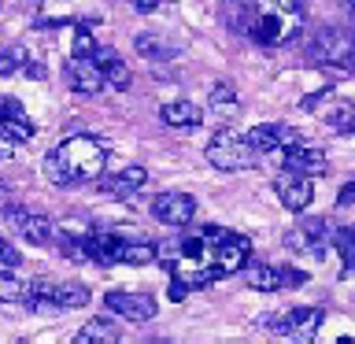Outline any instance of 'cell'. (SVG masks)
Returning a JSON list of instances; mask_svg holds the SVG:
<instances>
[{"label": "cell", "mask_w": 355, "mask_h": 344, "mask_svg": "<svg viewBox=\"0 0 355 344\" xmlns=\"http://www.w3.org/2000/svg\"><path fill=\"white\" fill-rule=\"evenodd\" d=\"M333 244H337V252H340V259H344V277H352L355 274V230H337V237H333Z\"/></svg>", "instance_id": "cell-26"}, {"label": "cell", "mask_w": 355, "mask_h": 344, "mask_svg": "<svg viewBox=\"0 0 355 344\" xmlns=\"http://www.w3.org/2000/svg\"><path fill=\"white\" fill-rule=\"evenodd\" d=\"M55 285H60V282H33L26 289V300H22V304H30V311H37V315H44V311H60Z\"/></svg>", "instance_id": "cell-21"}, {"label": "cell", "mask_w": 355, "mask_h": 344, "mask_svg": "<svg viewBox=\"0 0 355 344\" xmlns=\"http://www.w3.org/2000/svg\"><path fill=\"white\" fill-rule=\"evenodd\" d=\"M0 263H8V266H11V263H22V259H19V252L11 248L4 237H0Z\"/></svg>", "instance_id": "cell-30"}, {"label": "cell", "mask_w": 355, "mask_h": 344, "mask_svg": "<svg viewBox=\"0 0 355 344\" xmlns=\"http://www.w3.org/2000/svg\"><path fill=\"white\" fill-rule=\"evenodd\" d=\"M244 282H248L255 293H277L285 285H304L307 274L304 270H293V266H270V263H255L244 270Z\"/></svg>", "instance_id": "cell-7"}, {"label": "cell", "mask_w": 355, "mask_h": 344, "mask_svg": "<svg viewBox=\"0 0 355 344\" xmlns=\"http://www.w3.org/2000/svg\"><path fill=\"white\" fill-rule=\"evenodd\" d=\"M155 296L152 293H126V289H111L104 293V311L126 318V322H152L155 318Z\"/></svg>", "instance_id": "cell-6"}, {"label": "cell", "mask_w": 355, "mask_h": 344, "mask_svg": "<svg viewBox=\"0 0 355 344\" xmlns=\"http://www.w3.org/2000/svg\"><path fill=\"white\" fill-rule=\"evenodd\" d=\"M282 166L285 171H300V174H322L329 166V160L322 148H311L307 141H296L282 148Z\"/></svg>", "instance_id": "cell-11"}, {"label": "cell", "mask_w": 355, "mask_h": 344, "mask_svg": "<svg viewBox=\"0 0 355 344\" xmlns=\"http://www.w3.org/2000/svg\"><path fill=\"white\" fill-rule=\"evenodd\" d=\"M100 44L93 41V33H89V26H78L74 30V52L71 55H96Z\"/></svg>", "instance_id": "cell-28"}, {"label": "cell", "mask_w": 355, "mask_h": 344, "mask_svg": "<svg viewBox=\"0 0 355 344\" xmlns=\"http://www.w3.org/2000/svg\"><path fill=\"white\" fill-rule=\"evenodd\" d=\"M152 215L163 226H189L196 218V200L189 193H159L152 200Z\"/></svg>", "instance_id": "cell-9"}, {"label": "cell", "mask_w": 355, "mask_h": 344, "mask_svg": "<svg viewBox=\"0 0 355 344\" xmlns=\"http://www.w3.org/2000/svg\"><path fill=\"white\" fill-rule=\"evenodd\" d=\"M189 293H193V289H189V285H185V282H182V277H178V274H171V293H166V296H171L174 304H182V300H185Z\"/></svg>", "instance_id": "cell-29"}, {"label": "cell", "mask_w": 355, "mask_h": 344, "mask_svg": "<svg viewBox=\"0 0 355 344\" xmlns=\"http://www.w3.org/2000/svg\"><path fill=\"white\" fill-rule=\"evenodd\" d=\"M207 111H211V115H218V119H233L241 111L237 89H233L230 82H218L215 89H211V96H207Z\"/></svg>", "instance_id": "cell-20"}, {"label": "cell", "mask_w": 355, "mask_h": 344, "mask_svg": "<svg viewBox=\"0 0 355 344\" xmlns=\"http://www.w3.org/2000/svg\"><path fill=\"white\" fill-rule=\"evenodd\" d=\"M322 119H326V126L337 130V133H355V108L344 104V100H340V104H333Z\"/></svg>", "instance_id": "cell-25"}, {"label": "cell", "mask_w": 355, "mask_h": 344, "mask_svg": "<svg viewBox=\"0 0 355 344\" xmlns=\"http://www.w3.org/2000/svg\"><path fill=\"white\" fill-rule=\"evenodd\" d=\"M159 4H163V0H130V8L141 11V15H148V11H155Z\"/></svg>", "instance_id": "cell-31"}, {"label": "cell", "mask_w": 355, "mask_h": 344, "mask_svg": "<svg viewBox=\"0 0 355 344\" xmlns=\"http://www.w3.org/2000/svg\"><path fill=\"white\" fill-rule=\"evenodd\" d=\"M8 204H11V189L8 182H0V211H8Z\"/></svg>", "instance_id": "cell-34"}, {"label": "cell", "mask_w": 355, "mask_h": 344, "mask_svg": "<svg viewBox=\"0 0 355 344\" xmlns=\"http://www.w3.org/2000/svg\"><path fill=\"white\" fill-rule=\"evenodd\" d=\"M144 182H148V171H144V166H126V171H119V174L96 178L100 193H107V196H115V200L133 196L137 189H144Z\"/></svg>", "instance_id": "cell-13"}, {"label": "cell", "mask_w": 355, "mask_h": 344, "mask_svg": "<svg viewBox=\"0 0 355 344\" xmlns=\"http://www.w3.org/2000/svg\"><path fill=\"white\" fill-rule=\"evenodd\" d=\"M26 282L15 274H0V304H22L26 300Z\"/></svg>", "instance_id": "cell-27"}, {"label": "cell", "mask_w": 355, "mask_h": 344, "mask_svg": "<svg viewBox=\"0 0 355 344\" xmlns=\"http://www.w3.org/2000/svg\"><path fill=\"white\" fill-rule=\"evenodd\" d=\"M274 193H277V200H282L288 211H307L311 200H315V185H311L307 174L285 171V174L274 178Z\"/></svg>", "instance_id": "cell-8"}, {"label": "cell", "mask_w": 355, "mask_h": 344, "mask_svg": "<svg viewBox=\"0 0 355 344\" xmlns=\"http://www.w3.org/2000/svg\"><path fill=\"white\" fill-rule=\"evenodd\" d=\"M93 60L100 63V71H104V78H107V85H115V89H122V93H126V89L133 85V71H130V67H126V60H122V55H115V49H104V44H100Z\"/></svg>", "instance_id": "cell-17"}, {"label": "cell", "mask_w": 355, "mask_h": 344, "mask_svg": "<svg viewBox=\"0 0 355 344\" xmlns=\"http://www.w3.org/2000/svg\"><path fill=\"white\" fill-rule=\"evenodd\" d=\"M8 218L19 226V233L26 237L30 244H49L55 237V226L52 218L37 215V211H22V207H8Z\"/></svg>", "instance_id": "cell-14"}, {"label": "cell", "mask_w": 355, "mask_h": 344, "mask_svg": "<svg viewBox=\"0 0 355 344\" xmlns=\"http://www.w3.org/2000/svg\"><path fill=\"white\" fill-rule=\"evenodd\" d=\"M337 237V226L329 218H304L300 226H293L285 233V248L293 252H311V255H322Z\"/></svg>", "instance_id": "cell-5"}, {"label": "cell", "mask_w": 355, "mask_h": 344, "mask_svg": "<svg viewBox=\"0 0 355 344\" xmlns=\"http://www.w3.org/2000/svg\"><path fill=\"white\" fill-rule=\"evenodd\" d=\"M326 318L322 307H293V311H274V315H263L259 326L270 329V333H285V337H300V341H311Z\"/></svg>", "instance_id": "cell-4"}, {"label": "cell", "mask_w": 355, "mask_h": 344, "mask_svg": "<svg viewBox=\"0 0 355 344\" xmlns=\"http://www.w3.org/2000/svg\"><path fill=\"white\" fill-rule=\"evenodd\" d=\"M222 15H226L233 33H252L255 19H259V0H226Z\"/></svg>", "instance_id": "cell-18"}, {"label": "cell", "mask_w": 355, "mask_h": 344, "mask_svg": "<svg viewBox=\"0 0 355 344\" xmlns=\"http://www.w3.org/2000/svg\"><path fill=\"white\" fill-rule=\"evenodd\" d=\"M26 63H30V52L22 49V44H4V49H0V78L26 71Z\"/></svg>", "instance_id": "cell-24"}, {"label": "cell", "mask_w": 355, "mask_h": 344, "mask_svg": "<svg viewBox=\"0 0 355 344\" xmlns=\"http://www.w3.org/2000/svg\"><path fill=\"white\" fill-rule=\"evenodd\" d=\"M133 49H137V55H144V60L152 63H166V60H178L182 55V44H178L174 37H166V33H155V30H144L133 37Z\"/></svg>", "instance_id": "cell-15"}, {"label": "cell", "mask_w": 355, "mask_h": 344, "mask_svg": "<svg viewBox=\"0 0 355 344\" xmlns=\"http://www.w3.org/2000/svg\"><path fill=\"white\" fill-rule=\"evenodd\" d=\"M270 8H282V11H300V0H266Z\"/></svg>", "instance_id": "cell-33"}, {"label": "cell", "mask_w": 355, "mask_h": 344, "mask_svg": "<svg viewBox=\"0 0 355 344\" xmlns=\"http://www.w3.org/2000/svg\"><path fill=\"white\" fill-rule=\"evenodd\" d=\"M74 341H78V344H100V341L115 344V341H122V333H119V326H115V322L93 318V322H85V326L74 333Z\"/></svg>", "instance_id": "cell-22"}, {"label": "cell", "mask_w": 355, "mask_h": 344, "mask_svg": "<svg viewBox=\"0 0 355 344\" xmlns=\"http://www.w3.org/2000/svg\"><path fill=\"white\" fill-rule=\"evenodd\" d=\"M159 119L171 130H196L200 122H204V111H200L193 100H166L159 108Z\"/></svg>", "instance_id": "cell-16"}, {"label": "cell", "mask_w": 355, "mask_h": 344, "mask_svg": "<svg viewBox=\"0 0 355 344\" xmlns=\"http://www.w3.org/2000/svg\"><path fill=\"white\" fill-rule=\"evenodd\" d=\"M204 233L211 237V266L218 270V277H230L248 266L252 259V241L244 233L233 230H218V226H204Z\"/></svg>", "instance_id": "cell-2"}, {"label": "cell", "mask_w": 355, "mask_h": 344, "mask_svg": "<svg viewBox=\"0 0 355 344\" xmlns=\"http://www.w3.org/2000/svg\"><path fill=\"white\" fill-rule=\"evenodd\" d=\"M67 78H71V89L74 93H100V89L107 85L104 71H100V63L93 55H71V63H67Z\"/></svg>", "instance_id": "cell-10"}, {"label": "cell", "mask_w": 355, "mask_h": 344, "mask_svg": "<svg viewBox=\"0 0 355 344\" xmlns=\"http://www.w3.org/2000/svg\"><path fill=\"white\" fill-rule=\"evenodd\" d=\"M55 296H60V311H74V307H85L93 293L82 285V282H60L55 285Z\"/></svg>", "instance_id": "cell-23"}, {"label": "cell", "mask_w": 355, "mask_h": 344, "mask_svg": "<svg viewBox=\"0 0 355 344\" xmlns=\"http://www.w3.org/2000/svg\"><path fill=\"white\" fill-rule=\"evenodd\" d=\"M244 137H248V144L255 148V155H259V152H263V155H266V152H282L285 144L304 141L293 126H277V122H274V126H252Z\"/></svg>", "instance_id": "cell-12"}, {"label": "cell", "mask_w": 355, "mask_h": 344, "mask_svg": "<svg viewBox=\"0 0 355 344\" xmlns=\"http://www.w3.org/2000/svg\"><path fill=\"white\" fill-rule=\"evenodd\" d=\"M355 204V182L352 185H344L340 189V196H337V207H352Z\"/></svg>", "instance_id": "cell-32"}, {"label": "cell", "mask_w": 355, "mask_h": 344, "mask_svg": "<svg viewBox=\"0 0 355 344\" xmlns=\"http://www.w3.org/2000/svg\"><path fill=\"white\" fill-rule=\"evenodd\" d=\"M204 155H207V163L215 166V171H222V174L255 166V148L248 144V137H241V133H233V130H218L215 137L207 141Z\"/></svg>", "instance_id": "cell-3"}, {"label": "cell", "mask_w": 355, "mask_h": 344, "mask_svg": "<svg viewBox=\"0 0 355 344\" xmlns=\"http://www.w3.org/2000/svg\"><path fill=\"white\" fill-rule=\"evenodd\" d=\"M107 166V144L100 137H89V133H74V137H63L55 148L44 155L41 171L52 185L71 189L82 182H96Z\"/></svg>", "instance_id": "cell-1"}, {"label": "cell", "mask_w": 355, "mask_h": 344, "mask_svg": "<svg viewBox=\"0 0 355 344\" xmlns=\"http://www.w3.org/2000/svg\"><path fill=\"white\" fill-rule=\"evenodd\" d=\"M159 248L148 241H130V237H119V248H115V263H126V266H144V263H155Z\"/></svg>", "instance_id": "cell-19"}]
</instances>
